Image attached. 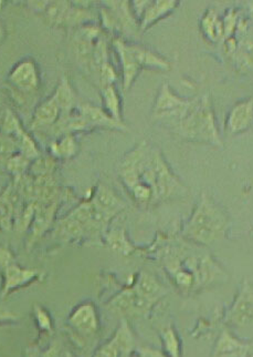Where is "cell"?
Returning <instances> with one entry per match:
<instances>
[{"instance_id": "34", "label": "cell", "mask_w": 253, "mask_h": 357, "mask_svg": "<svg viewBox=\"0 0 253 357\" xmlns=\"http://www.w3.org/2000/svg\"><path fill=\"white\" fill-rule=\"evenodd\" d=\"M35 313H37V319H38L40 328H42L43 330H50L51 328V321H50L48 314L43 311L42 309L35 310Z\"/></svg>"}, {"instance_id": "36", "label": "cell", "mask_w": 253, "mask_h": 357, "mask_svg": "<svg viewBox=\"0 0 253 357\" xmlns=\"http://www.w3.org/2000/svg\"><path fill=\"white\" fill-rule=\"evenodd\" d=\"M140 357H168L163 353L155 351L151 349H140Z\"/></svg>"}, {"instance_id": "30", "label": "cell", "mask_w": 253, "mask_h": 357, "mask_svg": "<svg viewBox=\"0 0 253 357\" xmlns=\"http://www.w3.org/2000/svg\"><path fill=\"white\" fill-rule=\"evenodd\" d=\"M108 243L114 251L119 252L122 255H127L132 248L127 243L124 234L121 231H114L108 236Z\"/></svg>"}, {"instance_id": "25", "label": "cell", "mask_w": 253, "mask_h": 357, "mask_svg": "<svg viewBox=\"0 0 253 357\" xmlns=\"http://www.w3.org/2000/svg\"><path fill=\"white\" fill-rule=\"evenodd\" d=\"M76 148L78 144L76 139L71 135H65L63 139L54 141L51 144L52 153L61 158H70L76 155Z\"/></svg>"}, {"instance_id": "32", "label": "cell", "mask_w": 253, "mask_h": 357, "mask_svg": "<svg viewBox=\"0 0 253 357\" xmlns=\"http://www.w3.org/2000/svg\"><path fill=\"white\" fill-rule=\"evenodd\" d=\"M121 354L123 355L121 347H119V344L113 337L110 342L104 344L100 349H97L95 357H120Z\"/></svg>"}, {"instance_id": "24", "label": "cell", "mask_w": 253, "mask_h": 357, "mask_svg": "<svg viewBox=\"0 0 253 357\" xmlns=\"http://www.w3.org/2000/svg\"><path fill=\"white\" fill-rule=\"evenodd\" d=\"M15 218V208L10 199V188L0 195V229L10 230L13 219Z\"/></svg>"}, {"instance_id": "3", "label": "cell", "mask_w": 253, "mask_h": 357, "mask_svg": "<svg viewBox=\"0 0 253 357\" xmlns=\"http://www.w3.org/2000/svg\"><path fill=\"white\" fill-rule=\"evenodd\" d=\"M188 103L189 100L181 99L174 93L168 84H163L154 105L153 118L164 122L165 125L175 128Z\"/></svg>"}, {"instance_id": "6", "label": "cell", "mask_w": 253, "mask_h": 357, "mask_svg": "<svg viewBox=\"0 0 253 357\" xmlns=\"http://www.w3.org/2000/svg\"><path fill=\"white\" fill-rule=\"evenodd\" d=\"M9 80L22 91H35L40 84L38 67L33 59L22 60L13 68Z\"/></svg>"}, {"instance_id": "13", "label": "cell", "mask_w": 253, "mask_h": 357, "mask_svg": "<svg viewBox=\"0 0 253 357\" xmlns=\"http://www.w3.org/2000/svg\"><path fill=\"white\" fill-rule=\"evenodd\" d=\"M70 324L83 334H93L99 328L97 311L92 304H82L70 317Z\"/></svg>"}, {"instance_id": "7", "label": "cell", "mask_w": 253, "mask_h": 357, "mask_svg": "<svg viewBox=\"0 0 253 357\" xmlns=\"http://www.w3.org/2000/svg\"><path fill=\"white\" fill-rule=\"evenodd\" d=\"M154 301L144 298L135 290L125 291L111 302V309L119 314H144L151 309Z\"/></svg>"}, {"instance_id": "5", "label": "cell", "mask_w": 253, "mask_h": 357, "mask_svg": "<svg viewBox=\"0 0 253 357\" xmlns=\"http://www.w3.org/2000/svg\"><path fill=\"white\" fill-rule=\"evenodd\" d=\"M227 319L237 328H247L253 324V289L250 285L243 287Z\"/></svg>"}, {"instance_id": "33", "label": "cell", "mask_w": 253, "mask_h": 357, "mask_svg": "<svg viewBox=\"0 0 253 357\" xmlns=\"http://www.w3.org/2000/svg\"><path fill=\"white\" fill-rule=\"evenodd\" d=\"M99 71H100L102 88L108 87V86H112V84H114L117 76H116L115 70H114V68L111 66L110 63H104V65L100 68V70Z\"/></svg>"}, {"instance_id": "12", "label": "cell", "mask_w": 253, "mask_h": 357, "mask_svg": "<svg viewBox=\"0 0 253 357\" xmlns=\"http://www.w3.org/2000/svg\"><path fill=\"white\" fill-rule=\"evenodd\" d=\"M239 43H237V49L234 52V66L238 70L243 73H253V30H245V33H240Z\"/></svg>"}, {"instance_id": "35", "label": "cell", "mask_w": 253, "mask_h": 357, "mask_svg": "<svg viewBox=\"0 0 253 357\" xmlns=\"http://www.w3.org/2000/svg\"><path fill=\"white\" fill-rule=\"evenodd\" d=\"M13 262H15V260L11 252L5 246H0V266L3 268Z\"/></svg>"}, {"instance_id": "26", "label": "cell", "mask_w": 253, "mask_h": 357, "mask_svg": "<svg viewBox=\"0 0 253 357\" xmlns=\"http://www.w3.org/2000/svg\"><path fill=\"white\" fill-rule=\"evenodd\" d=\"M163 344L168 357H181V343L176 331L172 328H165L162 332Z\"/></svg>"}, {"instance_id": "40", "label": "cell", "mask_w": 253, "mask_h": 357, "mask_svg": "<svg viewBox=\"0 0 253 357\" xmlns=\"http://www.w3.org/2000/svg\"><path fill=\"white\" fill-rule=\"evenodd\" d=\"M65 357H73L72 355H70V354H67V356Z\"/></svg>"}, {"instance_id": "4", "label": "cell", "mask_w": 253, "mask_h": 357, "mask_svg": "<svg viewBox=\"0 0 253 357\" xmlns=\"http://www.w3.org/2000/svg\"><path fill=\"white\" fill-rule=\"evenodd\" d=\"M154 183L153 195L155 199L170 198L181 189L177 178L170 172L161 153L154 151L153 157Z\"/></svg>"}, {"instance_id": "18", "label": "cell", "mask_w": 253, "mask_h": 357, "mask_svg": "<svg viewBox=\"0 0 253 357\" xmlns=\"http://www.w3.org/2000/svg\"><path fill=\"white\" fill-rule=\"evenodd\" d=\"M56 211V203L39 204L35 206V219L33 222V238H38L48 229Z\"/></svg>"}, {"instance_id": "31", "label": "cell", "mask_w": 253, "mask_h": 357, "mask_svg": "<svg viewBox=\"0 0 253 357\" xmlns=\"http://www.w3.org/2000/svg\"><path fill=\"white\" fill-rule=\"evenodd\" d=\"M28 163H29V160L27 158H24L22 155H13L10 159L7 161L6 165H7V169H8L10 172L16 174L17 176H20L27 168Z\"/></svg>"}, {"instance_id": "17", "label": "cell", "mask_w": 253, "mask_h": 357, "mask_svg": "<svg viewBox=\"0 0 253 357\" xmlns=\"http://www.w3.org/2000/svg\"><path fill=\"white\" fill-rule=\"evenodd\" d=\"M131 46H132L133 52H134L140 68H149V69H157V70L170 69V63L164 58L152 52L149 49L138 46V45L131 44Z\"/></svg>"}, {"instance_id": "22", "label": "cell", "mask_w": 253, "mask_h": 357, "mask_svg": "<svg viewBox=\"0 0 253 357\" xmlns=\"http://www.w3.org/2000/svg\"><path fill=\"white\" fill-rule=\"evenodd\" d=\"M134 290L140 295H143L144 298L155 301L162 294L163 289L153 276L142 273Z\"/></svg>"}, {"instance_id": "21", "label": "cell", "mask_w": 253, "mask_h": 357, "mask_svg": "<svg viewBox=\"0 0 253 357\" xmlns=\"http://www.w3.org/2000/svg\"><path fill=\"white\" fill-rule=\"evenodd\" d=\"M93 202L99 208H102L103 211L110 214L111 217L119 211L122 206V203L119 198L110 189H108L106 187H102V185L97 189Z\"/></svg>"}, {"instance_id": "11", "label": "cell", "mask_w": 253, "mask_h": 357, "mask_svg": "<svg viewBox=\"0 0 253 357\" xmlns=\"http://www.w3.org/2000/svg\"><path fill=\"white\" fill-rule=\"evenodd\" d=\"M250 345L239 341L225 330L215 343L213 357H248Z\"/></svg>"}, {"instance_id": "37", "label": "cell", "mask_w": 253, "mask_h": 357, "mask_svg": "<svg viewBox=\"0 0 253 357\" xmlns=\"http://www.w3.org/2000/svg\"><path fill=\"white\" fill-rule=\"evenodd\" d=\"M16 317L14 313H11L8 310H5L0 306V322L7 321V319H14Z\"/></svg>"}, {"instance_id": "16", "label": "cell", "mask_w": 253, "mask_h": 357, "mask_svg": "<svg viewBox=\"0 0 253 357\" xmlns=\"http://www.w3.org/2000/svg\"><path fill=\"white\" fill-rule=\"evenodd\" d=\"M60 118H61V110L59 106L52 98H49L48 100L41 103L40 106L35 109L31 128L37 129V128L49 127L57 123Z\"/></svg>"}, {"instance_id": "15", "label": "cell", "mask_w": 253, "mask_h": 357, "mask_svg": "<svg viewBox=\"0 0 253 357\" xmlns=\"http://www.w3.org/2000/svg\"><path fill=\"white\" fill-rule=\"evenodd\" d=\"M3 270H5V285H3V294H1L3 298L11 290H14L20 285L26 284L37 275V272L35 270H26V268H19L15 262L5 266Z\"/></svg>"}, {"instance_id": "23", "label": "cell", "mask_w": 253, "mask_h": 357, "mask_svg": "<svg viewBox=\"0 0 253 357\" xmlns=\"http://www.w3.org/2000/svg\"><path fill=\"white\" fill-rule=\"evenodd\" d=\"M102 95L106 112L116 121L122 122L121 99L114 84L103 88Z\"/></svg>"}, {"instance_id": "8", "label": "cell", "mask_w": 253, "mask_h": 357, "mask_svg": "<svg viewBox=\"0 0 253 357\" xmlns=\"http://www.w3.org/2000/svg\"><path fill=\"white\" fill-rule=\"evenodd\" d=\"M253 123V98L239 101L227 116L226 129L231 135L243 132Z\"/></svg>"}, {"instance_id": "14", "label": "cell", "mask_w": 253, "mask_h": 357, "mask_svg": "<svg viewBox=\"0 0 253 357\" xmlns=\"http://www.w3.org/2000/svg\"><path fill=\"white\" fill-rule=\"evenodd\" d=\"M177 1L161 0V1H148L145 9L140 15V29H147L149 26L162 20L163 17L170 14L177 7Z\"/></svg>"}, {"instance_id": "29", "label": "cell", "mask_w": 253, "mask_h": 357, "mask_svg": "<svg viewBox=\"0 0 253 357\" xmlns=\"http://www.w3.org/2000/svg\"><path fill=\"white\" fill-rule=\"evenodd\" d=\"M16 148H18V144L13 137L0 135V162L7 163L14 155Z\"/></svg>"}, {"instance_id": "27", "label": "cell", "mask_w": 253, "mask_h": 357, "mask_svg": "<svg viewBox=\"0 0 253 357\" xmlns=\"http://www.w3.org/2000/svg\"><path fill=\"white\" fill-rule=\"evenodd\" d=\"M58 232L60 236L65 238H76L81 236L84 232V227L80 223L76 222V220L71 217H67L60 223L58 227Z\"/></svg>"}, {"instance_id": "38", "label": "cell", "mask_w": 253, "mask_h": 357, "mask_svg": "<svg viewBox=\"0 0 253 357\" xmlns=\"http://www.w3.org/2000/svg\"><path fill=\"white\" fill-rule=\"evenodd\" d=\"M5 39V29H3V24H0V45Z\"/></svg>"}, {"instance_id": "39", "label": "cell", "mask_w": 253, "mask_h": 357, "mask_svg": "<svg viewBox=\"0 0 253 357\" xmlns=\"http://www.w3.org/2000/svg\"><path fill=\"white\" fill-rule=\"evenodd\" d=\"M250 14H251V20H252V22H253V3H252V5H251Z\"/></svg>"}, {"instance_id": "20", "label": "cell", "mask_w": 253, "mask_h": 357, "mask_svg": "<svg viewBox=\"0 0 253 357\" xmlns=\"http://www.w3.org/2000/svg\"><path fill=\"white\" fill-rule=\"evenodd\" d=\"M202 29L209 40L219 41L224 38V24L213 10L206 13L202 20Z\"/></svg>"}, {"instance_id": "2", "label": "cell", "mask_w": 253, "mask_h": 357, "mask_svg": "<svg viewBox=\"0 0 253 357\" xmlns=\"http://www.w3.org/2000/svg\"><path fill=\"white\" fill-rule=\"evenodd\" d=\"M227 219L215 203L202 195L199 206L187 225L186 236L199 243H211L224 233Z\"/></svg>"}, {"instance_id": "10", "label": "cell", "mask_w": 253, "mask_h": 357, "mask_svg": "<svg viewBox=\"0 0 253 357\" xmlns=\"http://www.w3.org/2000/svg\"><path fill=\"white\" fill-rule=\"evenodd\" d=\"M79 114L83 116L86 123L91 128H106L116 130H126V126L123 122L116 121L106 110L91 105H82L79 109Z\"/></svg>"}, {"instance_id": "28", "label": "cell", "mask_w": 253, "mask_h": 357, "mask_svg": "<svg viewBox=\"0 0 253 357\" xmlns=\"http://www.w3.org/2000/svg\"><path fill=\"white\" fill-rule=\"evenodd\" d=\"M15 140L17 141L18 148H19L20 155H24V158H27L28 160L35 159L39 157V150L33 142V139L30 138V135L27 133L22 132V135H18Z\"/></svg>"}, {"instance_id": "1", "label": "cell", "mask_w": 253, "mask_h": 357, "mask_svg": "<svg viewBox=\"0 0 253 357\" xmlns=\"http://www.w3.org/2000/svg\"><path fill=\"white\" fill-rule=\"evenodd\" d=\"M174 129L178 135L188 140L215 146L222 144L213 105L208 95L189 100L188 106Z\"/></svg>"}, {"instance_id": "19", "label": "cell", "mask_w": 253, "mask_h": 357, "mask_svg": "<svg viewBox=\"0 0 253 357\" xmlns=\"http://www.w3.org/2000/svg\"><path fill=\"white\" fill-rule=\"evenodd\" d=\"M51 98L59 106L61 116L71 114V110L76 105V96L73 93L72 88L67 79H63V82H60Z\"/></svg>"}, {"instance_id": "9", "label": "cell", "mask_w": 253, "mask_h": 357, "mask_svg": "<svg viewBox=\"0 0 253 357\" xmlns=\"http://www.w3.org/2000/svg\"><path fill=\"white\" fill-rule=\"evenodd\" d=\"M113 45L115 47L116 52L119 54L120 61H121L123 88L124 90H129L142 68L138 65V59L135 57L131 44H127L121 38H116L113 41Z\"/></svg>"}]
</instances>
